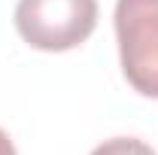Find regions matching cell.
I'll list each match as a JSON object with an SVG mask.
<instances>
[{
	"instance_id": "cell-4",
	"label": "cell",
	"mask_w": 158,
	"mask_h": 155,
	"mask_svg": "<svg viewBox=\"0 0 158 155\" xmlns=\"http://www.w3.org/2000/svg\"><path fill=\"white\" fill-rule=\"evenodd\" d=\"M0 155H15V146H12V140L3 128H0Z\"/></svg>"
},
{
	"instance_id": "cell-1",
	"label": "cell",
	"mask_w": 158,
	"mask_h": 155,
	"mask_svg": "<svg viewBox=\"0 0 158 155\" xmlns=\"http://www.w3.org/2000/svg\"><path fill=\"white\" fill-rule=\"evenodd\" d=\"M15 27L40 52H67L98 27V0H19Z\"/></svg>"
},
{
	"instance_id": "cell-2",
	"label": "cell",
	"mask_w": 158,
	"mask_h": 155,
	"mask_svg": "<svg viewBox=\"0 0 158 155\" xmlns=\"http://www.w3.org/2000/svg\"><path fill=\"white\" fill-rule=\"evenodd\" d=\"M122 73L143 97H158V0H116Z\"/></svg>"
},
{
	"instance_id": "cell-3",
	"label": "cell",
	"mask_w": 158,
	"mask_h": 155,
	"mask_svg": "<svg viewBox=\"0 0 158 155\" xmlns=\"http://www.w3.org/2000/svg\"><path fill=\"white\" fill-rule=\"evenodd\" d=\"M91 155H155V149L137 137H113V140H103L100 146H94Z\"/></svg>"
}]
</instances>
